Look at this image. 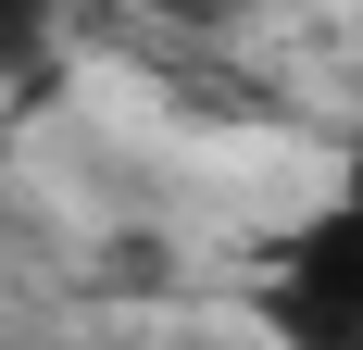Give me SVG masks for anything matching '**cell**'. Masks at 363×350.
<instances>
[{
    "instance_id": "obj_1",
    "label": "cell",
    "mask_w": 363,
    "mask_h": 350,
    "mask_svg": "<svg viewBox=\"0 0 363 350\" xmlns=\"http://www.w3.org/2000/svg\"><path fill=\"white\" fill-rule=\"evenodd\" d=\"M238 300H251L263 350H363V175H338L301 225L263 238Z\"/></svg>"
},
{
    "instance_id": "obj_2",
    "label": "cell",
    "mask_w": 363,
    "mask_h": 350,
    "mask_svg": "<svg viewBox=\"0 0 363 350\" xmlns=\"http://www.w3.org/2000/svg\"><path fill=\"white\" fill-rule=\"evenodd\" d=\"M63 38V0H0V75H38Z\"/></svg>"
},
{
    "instance_id": "obj_3",
    "label": "cell",
    "mask_w": 363,
    "mask_h": 350,
    "mask_svg": "<svg viewBox=\"0 0 363 350\" xmlns=\"http://www.w3.org/2000/svg\"><path fill=\"white\" fill-rule=\"evenodd\" d=\"M125 13H138V26H163V38H238L263 0H125Z\"/></svg>"
}]
</instances>
